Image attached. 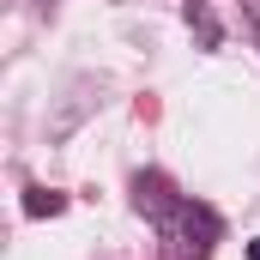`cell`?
Returning <instances> with one entry per match:
<instances>
[{
	"label": "cell",
	"instance_id": "obj_1",
	"mask_svg": "<svg viewBox=\"0 0 260 260\" xmlns=\"http://www.w3.org/2000/svg\"><path fill=\"white\" fill-rule=\"evenodd\" d=\"M61 206H67L61 194H43V188H30V194H24V212H30V218H55Z\"/></svg>",
	"mask_w": 260,
	"mask_h": 260
},
{
	"label": "cell",
	"instance_id": "obj_2",
	"mask_svg": "<svg viewBox=\"0 0 260 260\" xmlns=\"http://www.w3.org/2000/svg\"><path fill=\"white\" fill-rule=\"evenodd\" d=\"M248 260H260V242H248Z\"/></svg>",
	"mask_w": 260,
	"mask_h": 260
}]
</instances>
